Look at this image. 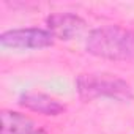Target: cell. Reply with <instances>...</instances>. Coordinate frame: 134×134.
Segmentation results:
<instances>
[{"instance_id": "1", "label": "cell", "mask_w": 134, "mask_h": 134, "mask_svg": "<svg viewBox=\"0 0 134 134\" xmlns=\"http://www.w3.org/2000/svg\"><path fill=\"white\" fill-rule=\"evenodd\" d=\"M88 54L106 60H134V32L121 25H104L90 32Z\"/></svg>"}, {"instance_id": "2", "label": "cell", "mask_w": 134, "mask_h": 134, "mask_svg": "<svg viewBox=\"0 0 134 134\" xmlns=\"http://www.w3.org/2000/svg\"><path fill=\"white\" fill-rule=\"evenodd\" d=\"M79 98L84 101H93L96 98H112L117 101H128L132 98L131 85L117 77L115 74L90 73L81 74L76 81Z\"/></svg>"}, {"instance_id": "3", "label": "cell", "mask_w": 134, "mask_h": 134, "mask_svg": "<svg viewBox=\"0 0 134 134\" xmlns=\"http://www.w3.org/2000/svg\"><path fill=\"white\" fill-rule=\"evenodd\" d=\"M0 44L8 49H43L54 44V35L38 27L14 29L0 35Z\"/></svg>"}, {"instance_id": "4", "label": "cell", "mask_w": 134, "mask_h": 134, "mask_svg": "<svg viewBox=\"0 0 134 134\" xmlns=\"http://www.w3.org/2000/svg\"><path fill=\"white\" fill-rule=\"evenodd\" d=\"M47 27L54 38L70 41L84 32L85 21L74 13H54L47 18Z\"/></svg>"}, {"instance_id": "5", "label": "cell", "mask_w": 134, "mask_h": 134, "mask_svg": "<svg viewBox=\"0 0 134 134\" xmlns=\"http://www.w3.org/2000/svg\"><path fill=\"white\" fill-rule=\"evenodd\" d=\"M19 103L33 112H38L43 115H51V117L60 115L65 110V106L62 103H58V99H55L49 95H44V93H36V92L24 93L21 96Z\"/></svg>"}, {"instance_id": "6", "label": "cell", "mask_w": 134, "mask_h": 134, "mask_svg": "<svg viewBox=\"0 0 134 134\" xmlns=\"http://www.w3.org/2000/svg\"><path fill=\"white\" fill-rule=\"evenodd\" d=\"M2 134H33V121L19 112L2 110Z\"/></svg>"}]
</instances>
